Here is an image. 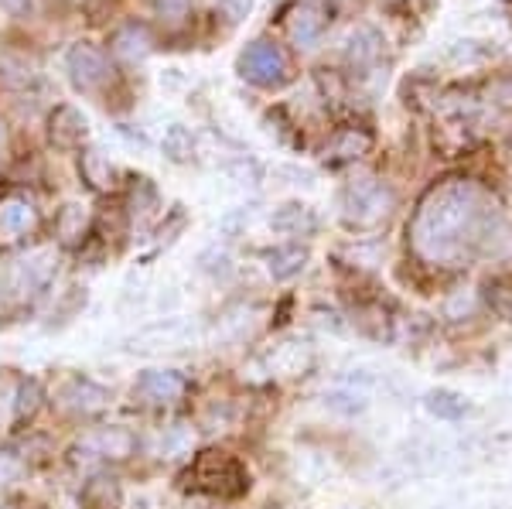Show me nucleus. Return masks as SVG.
Instances as JSON below:
<instances>
[{
  "instance_id": "nucleus-1",
  "label": "nucleus",
  "mask_w": 512,
  "mask_h": 509,
  "mask_svg": "<svg viewBox=\"0 0 512 509\" xmlns=\"http://www.w3.org/2000/svg\"><path fill=\"white\" fill-rule=\"evenodd\" d=\"M495 219V205L482 188L465 178H451L420 202L410 223V243L427 264L458 267L485 250L495 233Z\"/></svg>"
},
{
  "instance_id": "nucleus-2",
  "label": "nucleus",
  "mask_w": 512,
  "mask_h": 509,
  "mask_svg": "<svg viewBox=\"0 0 512 509\" xmlns=\"http://www.w3.org/2000/svg\"><path fill=\"white\" fill-rule=\"evenodd\" d=\"M393 192L379 178L362 175L345 185L342 192V219L355 229H373L393 212Z\"/></svg>"
},
{
  "instance_id": "nucleus-3",
  "label": "nucleus",
  "mask_w": 512,
  "mask_h": 509,
  "mask_svg": "<svg viewBox=\"0 0 512 509\" xmlns=\"http://www.w3.org/2000/svg\"><path fill=\"white\" fill-rule=\"evenodd\" d=\"M239 76L253 86L263 89H277L291 79V59L287 52L270 38H256L246 45V52L239 55Z\"/></svg>"
},
{
  "instance_id": "nucleus-4",
  "label": "nucleus",
  "mask_w": 512,
  "mask_h": 509,
  "mask_svg": "<svg viewBox=\"0 0 512 509\" xmlns=\"http://www.w3.org/2000/svg\"><path fill=\"white\" fill-rule=\"evenodd\" d=\"M55 270H59L55 250H35V253H28V257L14 260V264L4 270L0 284H4V294L11 301H28L52 284Z\"/></svg>"
},
{
  "instance_id": "nucleus-5",
  "label": "nucleus",
  "mask_w": 512,
  "mask_h": 509,
  "mask_svg": "<svg viewBox=\"0 0 512 509\" xmlns=\"http://www.w3.org/2000/svg\"><path fill=\"white\" fill-rule=\"evenodd\" d=\"M195 489L212 492V496H239L246 489V472L239 469L233 458H226L222 451H209L188 469L185 475Z\"/></svg>"
},
{
  "instance_id": "nucleus-6",
  "label": "nucleus",
  "mask_w": 512,
  "mask_h": 509,
  "mask_svg": "<svg viewBox=\"0 0 512 509\" xmlns=\"http://www.w3.org/2000/svg\"><path fill=\"white\" fill-rule=\"evenodd\" d=\"M65 69H69L72 86L82 89V93H99L113 82V65L106 59V52H99L96 45H86V41L69 48Z\"/></svg>"
},
{
  "instance_id": "nucleus-7",
  "label": "nucleus",
  "mask_w": 512,
  "mask_h": 509,
  "mask_svg": "<svg viewBox=\"0 0 512 509\" xmlns=\"http://www.w3.org/2000/svg\"><path fill=\"white\" fill-rule=\"evenodd\" d=\"M188 390H192L188 376L181 369H164V366L144 369L134 383V397H140L151 407H175L188 397Z\"/></svg>"
},
{
  "instance_id": "nucleus-8",
  "label": "nucleus",
  "mask_w": 512,
  "mask_h": 509,
  "mask_svg": "<svg viewBox=\"0 0 512 509\" xmlns=\"http://www.w3.org/2000/svg\"><path fill=\"white\" fill-rule=\"evenodd\" d=\"M38 229V205L21 192L0 199V250H14Z\"/></svg>"
},
{
  "instance_id": "nucleus-9",
  "label": "nucleus",
  "mask_w": 512,
  "mask_h": 509,
  "mask_svg": "<svg viewBox=\"0 0 512 509\" xmlns=\"http://www.w3.org/2000/svg\"><path fill=\"white\" fill-rule=\"evenodd\" d=\"M195 335V325L188 322V318H154L151 325L137 328L134 335H130L127 346L130 349H140V352H151V349H175L181 342H188Z\"/></svg>"
},
{
  "instance_id": "nucleus-10",
  "label": "nucleus",
  "mask_w": 512,
  "mask_h": 509,
  "mask_svg": "<svg viewBox=\"0 0 512 509\" xmlns=\"http://www.w3.org/2000/svg\"><path fill=\"white\" fill-rule=\"evenodd\" d=\"M134 448H137V438L127 428H117V424L89 431L79 445L82 455L93 458V462H123V458L134 455Z\"/></svg>"
},
{
  "instance_id": "nucleus-11",
  "label": "nucleus",
  "mask_w": 512,
  "mask_h": 509,
  "mask_svg": "<svg viewBox=\"0 0 512 509\" xmlns=\"http://www.w3.org/2000/svg\"><path fill=\"white\" fill-rule=\"evenodd\" d=\"M59 400L65 410H72V414L93 417L99 410L110 407V390H106L103 383L89 380V376H72V380H65V387L59 390Z\"/></svg>"
},
{
  "instance_id": "nucleus-12",
  "label": "nucleus",
  "mask_w": 512,
  "mask_h": 509,
  "mask_svg": "<svg viewBox=\"0 0 512 509\" xmlns=\"http://www.w3.org/2000/svg\"><path fill=\"white\" fill-rule=\"evenodd\" d=\"M328 28V11L318 4V0H304L291 11V21H287V35H291L294 45L311 48L315 41L325 35Z\"/></svg>"
},
{
  "instance_id": "nucleus-13",
  "label": "nucleus",
  "mask_w": 512,
  "mask_h": 509,
  "mask_svg": "<svg viewBox=\"0 0 512 509\" xmlns=\"http://www.w3.org/2000/svg\"><path fill=\"white\" fill-rule=\"evenodd\" d=\"M48 137L62 151H79L89 137V120L82 117L76 106H59L52 113V120H48Z\"/></svg>"
},
{
  "instance_id": "nucleus-14",
  "label": "nucleus",
  "mask_w": 512,
  "mask_h": 509,
  "mask_svg": "<svg viewBox=\"0 0 512 509\" xmlns=\"http://www.w3.org/2000/svg\"><path fill=\"white\" fill-rule=\"evenodd\" d=\"M308 260H311V253H308V246H301V243H280L263 253V267H267V274L280 284L301 277Z\"/></svg>"
},
{
  "instance_id": "nucleus-15",
  "label": "nucleus",
  "mask_w": 512,
  "mask_h": 509,
  "mask_svg": "<svg viewBox=\"0 0 512 509\" xmlns=\"http://www.w3.org/2000/svg\"><path fill=\"white\" fill-rule=\"evenodd\" d=\"M270 229H274L277 236H311L318 229V219L308 205L284 202L270 212Z\"/></svg>"
},
{
  "instance_id": "nucleus-16",
  "label": "nucleus",
  "mask_w": 512,
  "mask_h": 509,
  "mask_svg": "<svg viewBox=\"0 0 512 509\" xmlns=\"http://www.w3.org/2000/svg\"><path fill=\"white\" fill-rule=\"evenodd\" d=\"M151 48H154L151 31H147L144 24H137V21L123 24L117 35H113V52H117L120 59H127V62L147 59V55H151Z\"/></svg>"
},
{
  "instance_id": "nucleus-17",
  "label": "nucleus",
  "mask_w": 512,
  "mask_h": 509,
  "mask_svg": "<svg viewBox=\"0 0 512 509\" xmlns=\"http://www.w3.org/2000/svg\"><path fill=\"white\" fill-rule=\"evenodd\" d=\"M369 147H373V137L366 134V130H338L332 137V144H328L325 158L332 164H349V161H359L362 154H369Z\"/></svg>"
},
{
  "instance_id": "nucleus-18",
  "label": "nucleus",
  "mask_w": 512,
  "mask_h": 509,
  "mask_svg": "<svg viewBox=\"0 0 512 509\" xmlns=\"http://www.w3.org/2000/svg\"><path fill=\"white\" fill-rule=\"evenodd\" d=\"M424 407L427 414L437 417V421H461V417L472 414V400L465 397V393L458 390H431L424 397Z\"/></svg>"
},
{
  "instance_id": "nucleus-19",
  "label": "nucleus",
  "mask_w": 512,
  "mask_h": 509,
  "mask_svg": "<svg viewBox=\"0 0 512 509\" xmlns=\"http://www.w3.org/2000/svg\"><path fill=\"white\" fill-rule=\"evenodd\" d=\"M82 178H86L89 185L96 188V192H113L120 182V168L113 164L110 158H103L99 151H86L82 154Z\"/></svg>"
},
{
  "instance_id": "nucleus-20",
  "label": "nucleus",
  "mask_w": 512,
  "mask_h": 509,
  "mask_svg": "<svg viewBox=\"0 0 512 509\" xmlns=\"http://www.w3.org/2000/svg\"><path fill=\"white\" fill-rule=\"evenodd\" d=\"M345 55H349L352 65H373L379 55H383V38H379V31L359 24V28L345 38Z\"/></svg>"
},
{
  "instance_id": "nucleus-21",
  "label": "nucleus",
  "mask_w": 512,
  "mask_h": 509,
  "mask_svg": "<svg viewBox=\"0 0 512 509\" xmlns=\"http://www.w3.org/2000/svg\"><path fill=\"white\" fill-rule=\"evenodd\" d=\"M195 445V434L188 424H171V428H161L154 434L151 441V451L154 458H178V455H188Z\"/></svg>"
},
{
  "instance_id": "nucleus-22",
  "label": "nucleus",
  "mask_w": 512,
  "mask_h": 509,
  "mask_svg": "<svg viewBox=\"0 0 512 509\" xmlns=\"http://www.w3.org/2000/svg\"><path fill=\"white\" fill-rule=\"evenodd\" d=\"M55 233H59V240L65 246H79L82 240H86L89 233V209L79 202L65 205V209L59 212V223H55Z\"/></svg>"
},
{
  "instance_id": "nucleus-23",
  "label": "nucleus",
  "mask_w": 512,
  "mask_h": 509,
  "mask_svg": "<svg viewBox=\"0 0 512 509\" xmlns=\"http://www.w3.org/2000/svg\"><path fill=\"white\" fill-rule=\"evenodd\" d=\"M321 400H325V407L332 410V414H342V417H359L369 410L366 390H359V387H335V390H328Z\"/></svg>"
},
{
  "instance_id": "nucleus-24",
  "label": "nucleus",
  "mask_w": 512,
  "mask_h": 509,
  "mask_svg": "<svg viewBox=\"0 0 512 509\" xmlns=\"http://www.w3.org/2000/svg\"><path fill=\"white\" fill-rule=\"evenodd\" d=\"M161 147H164V154H168L171 161H178V164L192 161V154H195L192 130L181 127V123H171V127L164 130V137H161Z\"/></svg>"
},
{
  "instance_id": "nucleus-25",
  "label": "nucleus",
  "mask_w": 512,
  "mask_h": 509,
  "mask_svg": "<svg viewBox=\"0 0 512 509\" xmlns=\"http://www.w3.org/2000/svg\"><path fill=\"white\" fill-rule=\"evenodd\" d=\"M448 55L458 65H478V62L489 59V55H495V45H489V41H478V38H458L448 45Z\"/></svg>"
},
{
  "instance_id": "nucleus-26",
  "label": "nucleus",
  "mask_w": 512,
  "mask_h": 509,
  "mask_svg": "<svg viewBox=\"0 0 512 509\" xmlns=\"http://www.w3.org/2000/svg\"><path fill=\"white\" fill-rule=\"evenodd\" d=\"M38 407H41L38 380H21L18 390H14V417H18V421H24V417H35Z\"/></svg>"
},
{
  "instance_id": "nucleus-27",
  "label": "nucleus",
  "mask_w": 512,
  "mask_h": 509,
  "mask_svg": "<svg viewBox=\"0 0 512 509\" xmlns=\"http://www.w3.org/2000/svg\"><path fill=\"white\" fill-rule=\"evenodd\" d=\"M198 267L205 270L209 277H229L233 274V260H229V253L226 250H205L202 257H198Z\"/></svg>"
},
{
  "instance_id": "nucleus-28",
  "label": "nucleus",
  "mask_w": 512,
  "mask_h": 509,
  "mask_svg": "<svg viewBox=\"0 0 512 509\" xmlns=\"http://www.w3.org/2000/svg\"><path fill=\"white\" fill-rule=\"evenodd\" d=\"M226 175L233 178V182H239V185H256V182H260V175H263V168L253 158H239L233 164H226Z\"/></svg>"
},
{
  "instance_id": "nucleus-29",
  "label": "nucleus",
  "mask_w": 512,
  "mask_h": 509,
  "mask_svg": "<svg viewBox=\"0 0 512 509\" xmlns=\"http://www.w3.org/2000/svg\"><path fill=\"white\" fill-rule=\"evenodd\" d=\"M154 11H158L161 21L168 24H181L192 11V0H154Z\"/></svg>"
},
{
  "instance_id": "nucleus-30",
  "label": "nucleus",
  "mask_w": 512,
  "mask_h": 509,
  "mask_svg": "<svg viewBox=\"0 0 512 509\" xmlns=\"http://www.w3.org/2000/svg\"><path fill=\"white\" fill-rule=\"evenodd\" d=\"M24 475V462L11 451H0V486H14Z\"/></svg>"
},
{
  "instance_id": "nucleus-31",
  "label": "nucleus",
  "mask_w": 512,
  "mask_h": 509,
  "mask_svg": "<svg viewBox=\"0 0 512 509\" xmlns=\"http://www.w3.org/2000/svg\"><path fill=\"white\" fill-rule=\"evenodd\" d=\"M222 11L229 14V21H243L253 11V0H222Z\"/></svg>"
},
{
  "instance_id": "nucleus-32",
  "label": "nucleus",
  "mask_w": 512,
  "mask_h": 509,
  "mask_svg": "<svg viewBox=\"0 0 512 509\" xmlns=\"http://www.w3.org/2000/svg\"><path fill=\"white\" fill-rule=\"evenodd\" d=\"M492 100L499 103V106H506V110H512V76L495 82V86H492Z\"/></svg>"
},
{
  "instance_id": "nucleus-33",
  "label": "nucleus",
  "mask_w": 512,
  "mask_h": 509,
  "mask_svg": "<svg viewBox=\"0 0 512 509\" xmlns=\"http://www.w3.org/2000/svg\"><path fill=\"white\" fill-rule=\"evenodd\" d=\"M76 7H82L86 14H99L106 7V0H76Z\"/></svg>"
},
{
  "instance_id": "nucleus-34",
  "label": "nucleus",
  "mask_w": 512,
  "mask_h": 509,
  "mask_svg": "<svg viewBox=\"0 0 512 509\" xmlns=\"http://www.w3.org/2000/svg\"><path fill=\"white\" fill-rule=\"evenodd\" d=\"M0 4H4V7H7V11L21 14V11H28V4H31V0H0Z\"/></svg>"
},
{
  "instance_id": "nucleus-35",
  "label": "nucleus",
  "mask_w": 512,
  "mask_h": 509,
  "mask_svg": "<svg viewBox=\"0 0 512 509\" xmlns=\"http://www.w3.org/2000/svg\"><path fill=\"white\" fill-rule=\"evenodd\" d=\"M0 144H4V127H0Z\"/></svg>"
},
{
  "instance_id": "nucleus-36",
  "label": "nucleus",
  "mask_w": 512,
  "mask_h": 509,
  "mask_svg": "<svg viewBox=\"0 0 512 509\" xmlns=\"http://www.w3.org/2000/svg\"><path fill=\"white\" fill-rule=\"evenodd\" d=\"M0 509H4V503H0Z\"/></svg>"
}]
</instances>
